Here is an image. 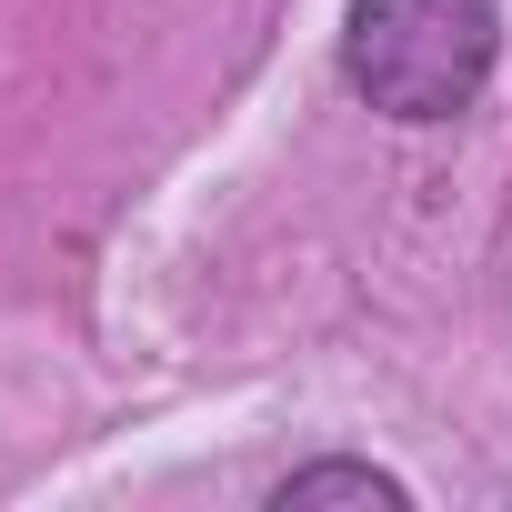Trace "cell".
Instances as JSON below:
<instances>
[{
    "mask_svg": "<svg viewBox=\"0 0 512 512\" xmlns=\"http://www.w3.org/2000/svg\"><path fill=\"white\" fill-rule=\"evenodd\" d=\"M492 51H502L492 0H352L342 31L352 91L392 121H452L492 81Z\"/></svg>",
    "mask_w": 512,
    "mask_h": 512,
    "instance_id": "obj_1",
    "label": "cell"
},
{
    "mask_svg": "<svg viewBox=\"0 0 512 512\" xmlns=\"http://www.w3.org/2000/svg\"><path fill=\"white\" fill-rule=\"evenodd\" d=\"M322 502H372V512H402V482L372 472V462H312L272 492V512H322Z\"/></svg>",
    "mask_w": 512,
    "mask_h": 512,
    "instance_id": "obj_2",
    "label": "cell"
}]
</instances>
